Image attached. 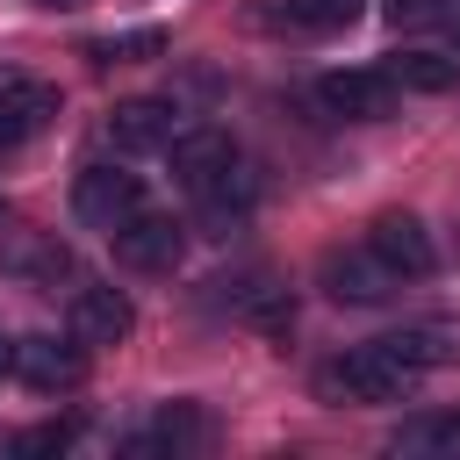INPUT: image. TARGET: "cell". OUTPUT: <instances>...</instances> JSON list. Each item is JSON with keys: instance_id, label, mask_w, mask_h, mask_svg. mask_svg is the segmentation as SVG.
Returning <instances> with one entry per match:
<instances>
[{"instance_id": "obj_1", "label": "cell", "mask_w": 460, "mask_h": 460, "mask_svg": "<svg viewBox=\"0 0 460 460\" xmlns=\"http://www.w3.org/2000/svg\"><path fill=\"white\" fill-rule=\"evenodd\" d=\"M417 381H424V374L402 367L381 338H374V345H352V352L331 359V367H316V395H323V402H402Z\"/></svg>"}, {"instance_id": "obj_2", "label": "cell", "mask_w": 460, "mask_h": 460, "mask_svg": "<svg viewBox=\"0 0 460 460\" xmlns=\"http://www.w3.org/2000/svg\"><path fill=\"white\" fill-rule=\"evenodd\" d=\"M137 208H144V180L122 172V165H86V172L72 180V216H79L86 230H115V223H129Z\"/></svg>"}, {"instance_id": "obj_3", "label": "cell", "mask_w": 460, "mask_h": 460, "mask_svg": "<svg viewBox=\"0 0 460 460\" xmlns=\"http://www.w3.org/2000/svg\"><path fill=\"white\" fill-rule=\"evenodd\" d=\"M108 237H115V259H122L129 273H172L180 252H187V230H180L172 216H158V208H137V216L115 223Z\"/></svg>"}, {"instance_id": "obj_4", "label": "cell", "mask_w": 460, "mask_h": 460, "mask_svg": "<svg viewBox=\"0 0 460 460\" xmlns=\"http://www.w3.org/2000/svg\"><path fill=\"white\" fill-rule=\"evenodd\" d=\"M14 374H22L36 395H72V388L86 381V345H79V338H50V331L14 338Z\"/></svg>"}, {"instance_id": "obj_5", "label": "cell", "mask_w": 460, "mask_h": 460, "mask_svg": "<svg viewBox=\"0 0 460 460\" xmlns=\"http://www.w3.org/2000/svg\"><path fill=\"white\" fill-rule=\"evenodd\" d=\"M367 252L395 273V280H424L431 266H438V252H431V230L410 216V208H388V216H374V230H367Z\"/></svg>"}, {"instance_id": "obj_6", "label": "cell", "mask_w": 460, "mask_h": 460, "mask_svg": "<svg viewBox=\"0 0 460 460\" xmlns=\"http://www.w3.org/2000/svg\"><path fill=\"white\" fill-rule=\"evenodd\" d=\"M50 122H58V86L29 79V72H0V151L43 137Z\"/></svg>"}, {"instance_id": "obj_7", "label": "cell", "mask_w": 460, "mask_h": 460, "mask_svg": "<svg viewBox=\"0 0 460 460\" xmlns=\"http://www.w3.org/2000/svg\"><path fill=\"white\" fill-rule=\"evenodd\" d=\"M316 93H323V108L345 115V122H388L395 101H402V86H395L388 72H331Z\"/></svg>"}, {"instance_id": "obj_8", "label": "cell", "mask_w": 460, "mask_h": 460, "mask_svg": "<svg viewBox=\"0 0 460 460\" xmlns=\"http://www.w3.org/2000/svg\"><path fill=\"white\" fill-rule=\"evenodd\" d=\"M180 129H187V115H180L172 101H122V108L108 115L115 151H172Z\"/></svg>"}, {"instance_id": "obj_9", "label": "cell", "mask_w": 460, "mask_h": 460, "mask_svg": "<svg viewBox=\"0 0 460 460\" xmlns=\"http://www.w3.org/2000/svg\"><path fill=\"white\" fill-rule=\"evenodd\" d=\"M323 288H331V302H388L402 280L359 244V252H331L323 259Z\"/></svg>"}, {"instance_id": "obj_10", "label": "cell", "mask_w": 460, "mask_h": 460, "mask_svg": "<svg viewBox=\"0 0 460 460\" xmlns=\"http://www.w3.org/2000/svg\"><path fill=\"white\" fill-rule=\"evenodd\" d=\"M129 323H137L129 295H115V288H79L72 295V338L79 345H122Z\"/></svg>"}, {"instance_id": "obj_11", "label": "cell", "mask_w": 460, "mask_h": 460, "mask_svg": "<svg viewBox=\"0 0 460 460\" xmlns=\"http://www.w3.org/2000/svg\"><path fill=\"white\" fill-rule=\"evenodd\" d=\"M230 158H237V144H230L223 129H194V122H187V129L172 137V172L187 180V194H194L208 172H223Z\"/></svg>"}, {"instance_id": "obj_12", "label": "cell", "mask_w": 460, "mask_h": 460, "mask_svg": "<svg viewBox=\"0 0 460 460\" xmlns=\"http://www.w3.org/2000/svg\"><path fill=\"white\" fill-rule=\"evenodd\" d=\"M208 431H201V410L194 402H165L137 438H129V453H187V446H201Z\"/></svg>"}, {"instance_id": "obj_13", "label": "cell", "mask_w": 460, "mask_h": 460, "mask_svg": "<svg viewBox=\"0 0 460 460\" xmlns=\"http://www.w3.org/2000/svg\"><path fill=\"white\" fill-rule=\"evenodd\" d=\"M381 72H388L402 93H446V86L460 79V58H438V50H395Z\"/></svg>"}, {"instance_id": "obj_14", "label": "cell", "mask_w": 460, "mask_h": 460, "mask_svg": "<svg viewBox=\"0 0 460 460\" xmlns=\"http://www.w3.org/2000/svg\"><path fill=\"white\" fill-rule=\"evenodd\" d=\"M252 194H259V180H252V165H244V158H230L223 172H208V180L194 187V201H201V208H208L216 223L244 216V208H252Z\"/></svg>"}, {"instance_id": "obj_15", "label": "cell", "mask_w": 460, "mask_h": 460, "mask_svg": "<svg viewBox=\"0 0 460 460\" xmlns=\"http://www.w3.org/2000/svg\"><path fill=\"white\" fill-rule=\"evenodd\" d=\"M388 453H446V460H460V410H431V417H410V424L388 438Z\"/></svg>"}, {"instance_id": "obj_16", "label": "cell", "mask_w": 460, "mask_h": 460, "mask_svg": "<svg viewBox=\"0 0 460 460\" xmlns=\"http://www.w3.org/2000/svg\"><path fill=\"white\" fill-rule=\"evenodd\" d=\"M381 345H388V352H395L402 367H417V374H431V367H438V359L453 352V345H446V331H388Z\"/></svg>"}, {"instance_id": "obj_17", "label": "cell", "mask_w": 460, "mask_h": 460, "mask_svg": "<svg viewBox=\"0 0 460 460\" xmlns=\"http://www.w3.org/2000/svg\"><path fill=\"white\" fill-rule=\"evenodd\" d=\"M352 14H359V0H280L288 29H345Z\"/></svg>"}, {"instance_id": "obj_18", "label": "cell", "mask_w": 460, "mask_h": 460, "mask_svg": "<svg viewBox=\"0 0 460 460\" xmlns=\"http://www.w3.org/2000/svg\"><path fill=\"white\" fill-rule=\"evenodd\" d=\"M86 50H93V65H129V58L165 50V36H158V29H122V36H101V43H86Z\"/></svg>"}, {"instance_id": "obj_19", "label": "cell", "mask_w": 460, "mask_h": 460, "mask_svg": "<svg viewBox=\"0 0 460 460\" xmlns=\"http://www.w3.org/2000/svg\"><path fill=\"white\" fill-rule=\"evenodd\" d=\"M381 14H388V29H438V22H453V0H381Z\"/></svg>"}, {"instance_id": "obj_20", "label": "cell", "mask_w": 460, "mask_h": 460, "mask_svg": "<svg viewBox=\"0 0 460 460\" xmlns=\"http://www.w3.org/2000/svg\"><path fill=\"white\" fill-rule=\"evenodd\" d=\"M14 446H22V453H58V446H72V431H65V424H43V431H22Z\"/></svg>"}, {"instance_id": "obj_21", "label": "cell", "mask_w": 460, "mask_h": 460, "mask_svg": "<svg viewBox=\"0 0 460 460\" xmlns=\"http://www.w3.org/2000/svg\"><path fill=\"white\" fill-rule=\"evenodd\" d=\"M7 374H14V338L0 331V381H7Z\"/></svg>"}, {"instance_id": "obj_22", "label": "cell", "mask_w": 460, "mask_h": 460, "mask_svg": "<svg viewBox=\"0 0 460 460\" xmlns=\"http://www.w3.org/2000/svg\"><path fill=\"white\" fill-rule=\"evenodd\" d=\"M36 7H79V0H36Z\"/></svg>"}]
</instances>
